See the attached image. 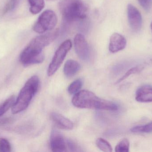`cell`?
Here are the masks:
<instances>
[{"instance_id":"obj_1","label":"cell","mask_w":152,"mask_h":152,"mask_svg":"<svg viewBox=\"0 0 152 152\" xmlns=\"http://www.w3.org/2000/svg\"><path fill=\"white\" fill-rule=\"evenodd\" d=\"M59 35V30L55 29L32 39L20 55V61L24 66L42 62L44 60L43 50L51 43Z\"/></svg>"},{"instance_id":"obj_2","label":"cell","mask_w":152,"mask_h":152,"mask_svg":"<svg viewBox=\"0 0 152 152\" xmlns=\"http://www.w3.org/2000/svg\"><path fill=\"white\" fill-rule=\"evenodd\" d=\"M72 102L75 107L80 109L109 111L118 109V105L116 104L101 99L94 93L88 90H82L77 92L73 97Z\"/></svg>"},{"instance_id":"obj_3","label":"cell","mask_w":152,"mask_h":152,"mask_svg":"<svg viewBox=\"0 0 152 152\" xmlns=\"http://www.w3.org/2000/svg\"><path fill=\"white\" fill-rule=\"evenodd\" d=\"M39 83V78L36 76L31 77L26 82L12 107V112L13 114L21 112L28 108L38 91Z\"/></svg>"},{"instance_id":"obj_4","label":"cell","mask_w":152,"mask_h":152,"mask_svg":"<svg viewBox=\"0 0 152 152\" xmlns=\"http://www.w3.org/2000/svg\"><path fill=\"white\" fill-rule=\"evenodd\" d=\"M62 17L68 22L84 20L88 8L82 0H61L58 4Z\"/></svg>"},{"instance_id":"obj_5","label":"cell","mask_w":152,"mask_h":152,"mask_svg":"<svg viewBox=\"0 0 152 152\" xmlns=\"http://www.w3.org/2000/svg\"><path fill=\"white\" fill-rule=\"evenodd\" d=\"M57 22L58 17L56 13L52 10H45L38 17L33 30L38 34H44L54 29Z\"/></svg>"},{"instance_id":"obj_6","label":"cell","mask_w":152,"mask_h":152,"mask_svg":"<svg viewBox=\"0 0 152 152\" xmlns=\"http://www.w3.org/2000/svg\"><path fill=\"white\" fill-rule=\"evenodd\" d=\"M72 43L69 39L66 40L60 45L53 58L47 70L49 76H51L55 74L65 59L67 54L72 48Z\"/></svg>"},{"instance_id":"obj_7","label":"cell","mask_w":152,"mask_h":152,"mask_svg":"<svg viewBox=\"0 0 152 152\" xmlns=\"http://www.w3.org/2000/svg\"><path fill=\"white\" fill-rule=\"evenodd\" d=\"M74 42L75 50L79 58L82 60H88L90 58V49L85 37L82 34H77Z\"/></svg>"},{"instance_id":"obj_8","label":"cell","mask_w":152,"mask_h":152,"mask_svg":"<svg viewBox=\"0 0 152 152\" xmlns=\"http://www.w3.org/2000/svg\"><path fill=\"white\" fill-rule=\"evenodd\" d=\"M127 15L130 27L134 32H138L141 29L142 23V15L136 7L132 4L127 6Z\"/></svg>"},{"instance_id":"obj_9","label":"cell","mask_w":152,"mask_h":152,"mask_svg":"<svg viewBox=\"0 0 152 152\" xmlns=\"http://www.w3.org/2000/svg\"><path fill=\"white\" fill-rule=\"evenodd\" d=\"M50 142L52 150L53 152L67 151V142L65 141L62 134L56 129L52 130Z\"/></svg>"},{"instance_id":"obj_10","label":"cell","mask_w":152,"mask_h":152,"mask_svg":"<svg viewBox=\"0 0 152 152\" xmlns=\"http://www.w3.org/2000/svg\"><path fill=\"white\" fill-rule=\"evenodd\" d=\"M126 39L121 34L114 33L110 37L109 51L115 53L125 49L126 46Z\"/></svg>"},{"instance_id":"obj_11","label":"cell","mask_w":152,"mask_h":152,"mask_svg":"<svg viewBox=\"0 0 152 152\" xmlns=\"http://www.w3.org/2000/svg\"><path fill=\"white\" fill-rule=\"evenodd\" d=\"M51 117L55 125L61 129L71 130L74 127L73 122L59 113L52 112Z\"/></svg>"},{"instance_id":"obj_12","label":"cell","mask_w":152,"mask_h":152,"mask_svg":"<svg viewBox=\"0 0 152 152\" xmlns=\"http://www.w3.org/2000/svg\"><path fill=\"white\" fill-rule=\"evenodd\" d=\"M135 99L139 102H152V87L144 85L139 87L136 93Z\"/></svg>"},{"instance_id":"obj_13","label":"cell","mask_w":152,"mask_h":152,"mask_svg":"<svg viewBox=\"0 0 152 152\" xmlns=\"http://www.w3.org/2000/svg\"><path fill=\"white\" fill-rule=\"evenodd\" d=\"M80 69V65L77 62L74 60H68L64 66V74L68 77H71L75 75Z\"/></svg>"},{"instance_id":"obj_14","label":"cell","mask_w":152,"mask_h":152,"mask_svg":"<svg viewBox=\"0 0 152 152\" xmlns=\"http://www.w3.org/2000/svg\"><path fill=\"white\" fill-rule=\"evenodd\" d=\"M29 4V11L33 14L41 12L45 7L44 0H28Z\"/></svg>"},{"instance_id":"obj_15","label":"cell","mask_w":152,"mask_h":152,"mask_svg":"<svg viewBox=\"0 0 152 152\" xmlns=\"http://www.w3.org/2000/svg\"><path fill=\"white\" fill-rule=\"evenodd\" d=\"M16 100L15 96L12 95L0 105V117L4 114L9 109L12 108Z\"/></svg>"},{"instance_id":"obj_16","label":"cell","mask_w":152,"mask_h":152,"mask_svg":"<svg viewBox=\"0 0 152 152\" xmlns=\"http://www.w3.org/2000/svg\"><path fill=\"white\" fill-rule=\"evenodd\" d=\"M96 145L98 148L103 152H111L113 149L111 145L104 139L102 138H98L96 141Z\"/></svg>"},{"instance_id":"obj_17","label":"cell","mask_w":152,"mask_h":152,"mask_svg":"<svg viewBox=\"0 0 152 152\" xmlns=\"http://www.w3.org/2000/svg\"><path fill=\"white\" fill-rule=\"evenodd\" d=\"M21 0H9L3 10L4 14L9 13L15 10L19 5Z\"/></svg>"},{"instance_id":"obj_18","label":"cell","mask_w":152,"mask_h":152,"mask_svg":"<svg viewBox=\"0 0 152 152\" xmlns=\"http://www.w3.org/2000/svg\"><path fill=\"white\" fill-rule=\"evenodd\" d=\"M129 142L127 138H123L116 145L115 151L128 152L129 151Z\"/></svg>"},{"instance_id":"obj_19","label":"cell","mask_w":152,"mask_h":152,"mask_svg":"<svg viewBox=\"0 0 152 152\" xmlns=\"http://www.w3.org/2000/svg\"><path fill=\"white\" fill-rule=\"evenodd\" d=\"M131 131L134 133H149L152 132V122L146 125L136 126L131 129Z\"/></svg>"},{"instance_id":"obj_20","label":"cell","mask_w":152,"mask_h":152,"mask_svg":"<svg viewBox=\"0 0 152 152\" xmlns=\"http://www.w3.org/2000/svg\"><path fill=\"white\" fill-rule=\"evenodd\" d=\"M82 82L80 79H78L72 82L68 88V91L70 94H74L78 92L82 87Z\"/></svg>"},{"instance_id":"obj_21","label":"cell","mask_w":152,"mask_h":152,"mask_svg":"<svg viewBox=\"0 0 152 152\" xmlns=\"http://www.w3.org/2000/svg\"><path fill=\"white\" fill-rule=\"evenodd\" d=\"M144 67L143 66H137V67H134L130 69L129 70L127 71L126 73L118 81H117L116 84H118L120 82H122L123 80L128 77L130 75L133 74H135V73H139L140 71H142Z\"/></svg>"},{"instance_id":"obj_22","label":"cell","mask_w":152,"mask_h":152,"mask_svg":"<svg viewBox=\"0 0 152 152\" xmlns=\"http://www.w3.org/2000/svg\"><path fill=\"white\" fill-rule=\"evenodd\" d=\"M11 146L9 142L4 138L0 139V152L11 151Z\"/></svg>"},{"instance_id":"obj_23","label":"cell","mask_w":152,"mask_h":152,"mask_svg":"<svg viewBox=\"0 0 152 152\" xmlns=\"http://www.w3.org/2000/svg\"><path fill=\"white\" fill-rule=\"evenodd\" d=\"M141 6L146 11L150 10L152 5V0H138Z\"/></svg>"},{"instance_id":"obj_24","label":"cell","mask_w":152,"mask_h":152,"mask_svg":"<svg viewBox=\"0 0 152 152\" xmlns=\"http://www.w3.org/2000/svg\"><path fill=\"white\" fill-rule=\"evenodd\" d=\"M67 146L70 149L71 151H77L78 146L76 145L75 143L74 142L69 140L67 141Z\"/></svg>"},{"instance_id":"obj_25","label":"cell","mask_w":152,"mask_h":152,"mask_svg":"<svg viewBox=\"0 0 152 152\" xmlns=\"http://www.w3.org/2000/svg\"><path fill=\"white\" fill-rule=\"evenodd\" d=\"M151 30L152 31V21L151 23Z\"/></svg>"}]
</instances>
